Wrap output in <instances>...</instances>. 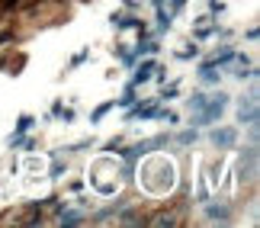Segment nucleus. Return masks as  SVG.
<instances>
[{
  "label": "nucleus",
  "instance_id": "4",
  "mask_svg": "<svg viewBox=\"0 0 260 228\" xmlns=\"http://www.w3.org/2000/svg\"><path fill=\"white\" fill-rule=\"evenodd\" d=\"M238 119L257 125V96L254 93H251V100H241V106H238Z\"/></svg>",
  "mask_w": 260,
  "mask_h": 228
},
{
  "label": "nucleus",
  "instance_id": "8",
  "mask_svg": "<svg viewBox=\"0 0 260 228\" xmlns=\"http://www.w3.org/2000/svg\"><path fill=\"white\" fill-rule=\"evenodd\" d=\"M209 219H222V222H228V209H222V206H209Z\"/></svg>",
  "mask_w": 260,
  "mask_h": 228
},
{
  "label": "nucleus",
  "instance_id": "9",
  "mask_svg": "<svg viewBox=\"0 0 260 228\" xmlns=\"http://www.w3.org/2000/svg\"><path fill=\"white\" fill-rule=\"evenodd\" d=\"M77 222H84L81 212H64V215H61V225H77Z\"/></svg>",
  "mask_w": 260,
  "mask_h": 228
},
{
  "label": "nucleus",
  "instance_id": "12",
  "mask_svg": "<svg viewBox=\"0 0 260 228\" xmlns=\"http://www.w3.org/2000/svg\"><path fill=\"white\" fill-rule=\"evenodd\" d=\"M177 219H174V215H157V219H154V225H174Z\"/></svg>",
  "mask_w": 260,
  "mask_h": 228
},
{
  "label": "nucleus",
  "instance_id": "7",
  "mask_svg": "<svg viewBox=\"0 0 260 228\" xmlns=\"http://www.w3.org/2000/svg\"><path fill=\"white\" fill-rule=\"evenodd\" d=\"M199 77H203L206 84H215V81H218V74H215V68H212V64H206L203 71H199Z\"/></svg>",
  "mask_w": 260,
  "mask_h": 228
},
{
  "label": "nucleus",
  "instance_id": "1",
  "mask_svg": "<svg viewBox=\"0 0 260 228\" xmlns=\"http://www.w3.org/2000/svg\"><path fill=\"white\" fill-rule=\"evenodd\" d=\"M174 164L167 161V157H154V161H148L142 167V183L148 186L151 193H167L174 186Z\"/></svg>",
  "mask_w": 260,
  "mask_h": 228
},
{
  "label": "nucleus",
  "instance_id": "11",
  "mask_svg": "<svg viewBox=\"0 0 260 228\" xmlns=\"http://www.w3.org/2000/svg\"><path fill=\"white\" fill-rule=\"evenodd\" d=\"M29 125H32V119H29V116H23V119H19V125H16V135H23Z\"/></svg>",
  "mask_w": 260,
  "mask_h": 228
},
{
  "label": "nucleus",
  "instance_id": "2",
  "mask_svg": "<svg viewBox=\"0 0 260 228\" xmlns=\"http://www.w3.org/2000/svg\"><path fill=\"white\" fill-rule=\"evenodd\" d=\"M225 103H228V93H215L212 100H206V106L199 110V116L193 119L196 125H206V122H215L218 116L225 113Z\"/></svg>",
  "mask_w": 260,
  "mask_h": 228
},
{
  "label": "nucleus",
  "instance_id": "3",
  "mask_svg": "<svg viewBox=\"0 0 260 228\" xmlns=\"http://www.w3.org/2000/svg\"><path fill=\"white\" fill-rule=\"evenodd\" d=\"M164 145H167L164 135H161V138H151V142H145V145H135V148H128V151H125V161H138L142 154L154 151V148H164Z\"/></svg>",
  "mask_w": 260,
  "mask_h": 228
},
{
  "label": "nucleus",
  "instance_id": "5",
  "mask_svg": "<svg viewBox=\"0 0 260 228\" xmlns=\"http://www.w3.org/2000/svg\"><path fill=\"white\" fill-rule=\"evenodd\" d=\"M212 142L218 148H232L238 142V128H215V132H212Z\"/></svg>",
  "mask_w": 260,
  "mask_h": 228
},
{
  "label": "nucleus",
  "instance_id": "10",
  "mask_svg": "<svg viewBox=\"0 0 260 228\" xmlns=\"http://www.w3.org/2000/svg\"><path fill=\"white\" fill-rule=\"evenodd\" d=\"M203 106H206V93H193V100H189V110H203Z\"/></svg>",
  "mask_w": 260,
  "mask_h": 228
},
{
  "label": "nucleus",
  "instance_id": "6",
  "mask_svg": "<svg viewBox=\"0 0 260 228\" xmlns=\"http://www.w3.org/2000/svg\"><path fill=\"white\" fill-rule=\"evenodd\" d=\"M151 74H157V64H154V61H145V64L135 71V84H145V81H151Z\"/></svg>",
  "mask_w": 260,
  "mask_h": 228
},
{
  "label": "nucleus",
  "instance_id": "13",
  "mask_svg": "<svg viewBox=\"0 0 260 228\" xmlns=\"http://www.w3.org/2000/svg\"><path fill=\"white\" fill-rule=\"evenodd\" d=\"M180 142H196V128H193V132H183V135H180Z\"/></svg>",
  "mask_w": 260,
  "mask_h": 228
}]
</instances>
